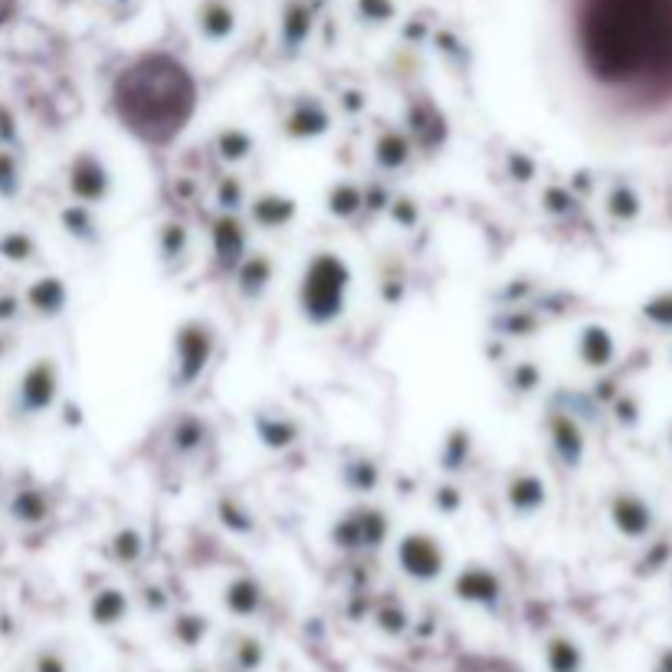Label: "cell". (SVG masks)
Instances as JSON below:
<instances>
[{"mask_svg": "<svg viewBox=\"0 0 672 672\" xmlns=\"http://www.w3.org/2000/svg\"><path fill=\"white\" fill-rule=\"evenodd\" d=\"M7 512L13 522H23V525H36L49 515V499L43 489L36 486H23V489H13L10 493V502H7Z\"/></svg>", "mask_w": 672, "mask_h": 672, "instance_id": "17", "label": "cell"}, {"mask_svg": "<svg viewBox=\"0 0 672 672\" xmlns=\"http://www.w3.org/2000/svg\"><path fill=\"white\" fill-rule=\"evenodd\" d=\"M401 565L407 575L430 581L443 571V548L430 535H407L401 542Z\"/></svg>", "mask_w": 672, "mask_h": 672, "instance_id": "8", "label": "cell"}, {"mask_svg": "<svg viewBox=\"0 0 672 672\" xmlns=\"http://www.w3.org/2000/svg\"><path fill=\"white\" fill-rule=\"evenodd\" d=\"M312 33V7L302 3V0H292L286 10H282V43L289 49H299Z\"/></svg>", "mask_w": 672, "mask_h": 672, "instance_id": "19", "label": "cell"}, {"mask_svg": "<svg viewBox=\"0 0 672 672\" xmlns=\"http://www.w3.org/2000/svg\"><path fill=\"white\" fill-rule=\"evenodd\" d=\"M341 105L348 108V112H361L368 102H364V92H358V89H351V92H345L341 95Z\"/></svg>", "mask_w": 672, "mask_h": 672, "instance_id": "39", "label": "cell"}, {"mask_svg": "<svg viewBox=\"0 0 672 672\" xmlns=\"http://www.w3.org/2000/svg\"><path fill=\"white\" fill-rule=\"evenodd\" d=\"M410 154H414V141H410V135H404V131H384V135L378 138V144H374V158H378V164L387 167V171L404 167V164L410 161Z\"/></svg>", "mask_w": 672, "mask_h": 672, "instance_id": "18", "label": "cell"}, {"mask_svg": "<svg viewBox=\"0 0 672 672\" xmlns=\"http://www.w3.org/2000/svg\"><path fill=\"white\" fill-rule=\"evenodd\" d=\"M69 302V289L59 276H39L36 282L26 286L23 292V305L36 315V318H56L62 315Z\"/></svg>", "mask_w": 672, "mask_h": 672, "instance_id": "9", "label": "cell"}, {"mask_svg": "<svg viewBox=\"0 0 672 672\" xmlns=\"http://www.w3.org/2000/svg\"><path fill=\"white\" fill-rule=\"evenodd\" d=\"M118 3H128V0H118Z\"/></svg>", "mask_w": 672, "mask_h": 672, "instance_id": "41", "label": "cell"}, {"mask_svg": "<svg viewBox=\"0 0 672 672\" xmlns=\"http://www.w3.org/2000/svg\"><path fill=\"white\" fill-rule=\"evenodd\" d=\"M118 125L144 144H171L197 112V79L171 53H141L108 92Z\"/></svg>", "mask_w": 672, "mask_h": 672, "instance_id": "1", "label": "cell"}, {"mask_svg": "<svg viewBox=\"0 0 672 672\" xmlns=\"http://www.w3.org/2000/svg\"><path fill=\"white\" fill-rule=\"evenodd\" d=\"M378 466L374 463H368V460H355V463H345V483L351 486V489H358V493H368V489H374L378 486Z\"/></svg>", "mask_w": 672, "mask_h": 672, "instance_id": "30", "label": "cell"}, {"mask_svg": "<svg viewBox=\"0 0 672 672\" xmlns=\"http://www.w3.org/2000/svg\"><path fill=\"white\" fill-rule=\"evenodd\" d=\"M243 200H246V190H243L240 177H223L220 187H217V204H220L223 210H236Z\"/></svg>", "mask_w": 672, "mask_h": 672, "instance_id": "34", "label": "cell"}, {"mask_svg": "<svg viewBox=\"0 0 672 672\" xmlns=\"http://www.w3.org/2000/svg\"><path fill=\"white\" fill-rule=\"evenodd\" d=\"M470 450H473V440L466 430H453L447 437V447H443V466L447 470H460L470 463Z\"/></svg>", "mask_w": 672, "mask_h": 672, "instance_id": "28", "label": "cell"}, {"mask_svg": "<svg viewBox=\"0 0 672 672\" xmlns=\"http://www.w3.org/2000/svg\"><path fill=\"white\" fill-rule=\"evenodd\" d=\"M66 187L76 197V204H85V207L105 204L112 194V171L99 154L79 151L66 167Z\"/></svg>", "mask_w": 672, "mask_h": 672, "instance_id": "6", "label": "cell"}, {"mask_svg": "<svg viewBox=\"0 0 672 672\" xmlns=\"http://www.w3.org/2000/svg\"><path fill=\"white\" fill-rule=\"evenodd\" d=\"M355 13L364 23L381 26V23H391L397 16V7H394V0H355Z\"/></svg>", "mask_w": 672, "mask_h": 672, "instance_id": "29", "label": "cell"}, {"mask_svg": "<svg viewBox=\"0 0 672 672\" xmlns=\"http://www.w3.org/2000/svg\"><path fill=\"white\" fill-rule=\"evenodd\" d=\"M16 141H20L16 115L0 102V144H3V148H16Z\"/></svg>", "mask_w": 672, "mask_h": 672, "instance_id": "38", "label": "cell"}, {"mask_svg": "<svg viewBox=\"0 0 672 672\" xmlns=\"http://www.w3.org/2000/svg\"><path fill=\"white\" fill-rule=\"evenodd\" d=\"M233 273H236V289L246 299H259L276 276V263L269 259V253H246Z\"/></svg>", "mask_w": 672, "mask_h": 672, "instance_id": "11", "label": "cell"}, {"mask_svg": "<svg viewBox=\"0 0 672 672\" xmlns=\"http://www.w3.org/2000/svg\"><path fill=\"white\" fill-rule=\"evenodd\" d=\"M161 259L164 263H174V259H184L187 256V227L181 220H167L161 223Z\"/></svg>", "mask_w": 672, "mask_h": 672, "instance_id": "25", "label": "cell"}, {"mask_svg": "<svg viewBox=\"0 0 672 672\" xmlns=\"http://www.w3.org/2000/svg\"><path fill=\"white\" fill-rule=\"evenodd\" d=\"M56 394H59V368L53 358H36L20 384H16V397H13V414L30 420V417H39L46 414L53 404H56Z\"/></svg>", "mask_w": 672, "mask_h": 672, "instance_id": "5", "label": "cell"}, {"mask_svg": "<svg viewBox=\"0 0 672 672\" xmlns=\"http://www.w3.org/2000/svg\"><path fill=\"white\" fill-rule=\"evenodd\" d=\"M384 532H387V519L374 509H361L338 525V542L341 545H378Z\"/></svg>", "mask_w": 672, "mask_h": 672, "instance_id": "13", "label": "cell"}, {"mask_svg": "<svg viewBox=\"0 0 672 672\" xmlns=\"http://www.w3.org/2000/svg\"><path fill=\"white\" fill-rule=\"evenodd\" d=\"M115 555H118V561H135L138 555H141V538H138V532L135 529H121L118 535H115Z\"/></svg>", "mask_w": 672, "mask_h": 672, "instance_id": "36", "label": "cell"}, {"mask_svg": "<svg viewBox=\"0 0 672 672\" xmlns=\"http://www.w3.org/2000/svg\"><path fill=\"white\" fill-rule=\"evenodd\" d=\"M253 424L259 430V440L273 450H286L299 443V433H302V427L289 414H256Z\"/></svg>", "mask_w": 672, "mask_h": 672, "instance_id": "16", "label": "cell"}, {"mask_svg": "<svg viewBox=\"0 0 672 672\" xmlns=\"http://www.w3.org/2000/svg\"><path fill=\"white\" fill-rule=\"evenodd\" d=\"M256 588L250 584V581H236L230 591H227V604L236 611V614H250L253 607H256Z\"/></svg>", "mask_w": 672, "mask_h": 672, "instance_id": "33", "label": "cell"}, {"mask_svg": "<svg viewBox=\"0 0 672 672\" xmlns=\"http://www.w3.org/2000/svg\"><path fill=\"white\" fill-rule=\"evenodd\" d=\"M555 447L561 450L565 460H578L581 440H578V430L571 427V420H558V424H555Z\"/></svg>", "mask_w": 672, "mask_h": 672, "instance_id": "32", "label": "cell"}, {"mask_svg": "<svg viewBox=\"0 0 672 672\" xmlns=\"http://www.w3.org/2000/svg\"><path fill=\"white\" fill-rule=\"evenodd\" d=\"M545 486L535 473L522 470V473H512L509 486H506V496H509V506L515 515H532L545 506Z\"/></svg>", "mask_w": 672, "mask_h": 672, "instance_id": "15", "label": "cell"}, {"mask_svg": "<svg viewBox=\"0 0 672 672\" xmlns=\"http://www.w3.org/2000/svg\"><path fill=\"white\" fill-rule=\"evenodd\" d=\"M246 230L236 217L223 213L217 223H213V256L223 269H236L240 259L246 256Z\"/></svg>", "mask_w": 672, "mask_h": 672, "instance_id": "10", "label": "cell"}, {"mask_svg": "<svg viewBox=\"0 0 672 672\" xmlns=\"http://www.w3.org/2000/svg\"><path fill=\"white\" fill-rule=\"evenodd\" d=\"M456 588H460V594L470 598V601H489V598H496V578H493L489 571H479V568L463 571Z\"/></svg>", "mask_w": 672, "mask_h": 672, "instance_id": "26", "label": "cell"}, {"mask_svg": "<svg viewBox=\"0 0 672 672\" xmlns=\"http://www.w3.org/2000/svg\"><path fill=\"white\" fill-rule=\"evenodd\" d=\"M59 223H62V230H66L72 240H79V243H95V240H99V223H95V217H92V207H85V204H69V207H62V210H59Z\"/></svg>", "mask_w": 672, "mask_h": 672, "instance_id": "20", "label": "cell"}, {"mask_svg": "<svg viewBox=\"0 0 672 672\" xmlns=\"http://www.w3.org/2000/svg\"><path fill=\"white\" fill-rule=\"evenodd\" d=\"M204 437H207V427L197 420V417H181L171 430V440L177 450L190 453V450H200L204 447Z\"/></svg>", "mask_w": 672, "mask_h": 672, "instance_id": "27", "label": "cell"}, {"mask_svg": "<svg viewBox=\"0 0 672 672\" xmlns=\"http://www.w3.org/2000/svg\"><path fill=\"white\" fill-rule=\"evenodd\" d=\"M125 611V601L118 591H105L95 598V621H115Z\"/></svg>", "mask_w": 672, "mask_h": 672, "instance_id": "37", "label": "cell"}, {"mask_svg": "<svg viewBox=\"0 0 672 672\" xmlns=\"http://www.w3.org/2000/svg\"><path fill=\"white\" fill-rule=\"evenodd\" d=\"M197 30L210 43H223L236 30V10L227 0H204L197 7Z\"/></svg>", "mask_w": 672, "mask_h": 672, "instance_id": "14", "label": "cell"}, {"mask_svg": "<svg viewBox=\"0 0 672 672\" xmlns=\"http://www.w3.org/2000/svg\"><path fill=\"white\" fill-rule=\"evenodd\" d=\"M328 210L341 220H351L358 210H364V187L351 184V181H341L328 190Z\"/></svg>", "mask_w": 672, "mask_h": 672, "instance_id": "22", "label": "cell"}, {"mask_svg": "<svg viewBox=\"0 0 672 672\" xmlns=\"http://www.w3.org/2000/svg\"><path fill=\"white\" fill-rule=\"evenodd\" d=\"M10 348H13V341H10V332H3V328H0V364L7 361Z\"/></svg>", "mask_w": 672, "mask_h": 672, "instance_id": "40", "label": "cell"}, {"mask_svg": "<svg viewBox=\"0 0 672 672\" xmlns=\"http://www.w3.org/2000/svg\"><path fill=\"white\" fill-rule=\"evenodd\" d=\"M250 217H253V223L263 227V230H282V227H289L292 217H296V200H292L289 194H276V190L259 194V197L250 204Z\"/></svg>", "mask_w": 672, "mask_h": 672, "instance_id": "12", "label": "cell"}, {"mask_svg": "<svg viewBox=\"0 0 672 672\" xmlns=\"http://www.w3.org/2000/svg\"><path fill=\"white\" fill-rule=\"evenodd\" d=\"M581 33L598 76H644L672 49V0H591Z\"/></svg>", "mask_w": 672, "mask_h": 672, "instance_id": "2", "label": "cell"}, {"mask_svg": "<svg viewBox=\"0 0 672 672\" xmlns=\"http://www.w3.org/2000/svg\"><path fill=\"white\" fill-rule=\"evenodd\" d=\"M23 190V167L13 148L0 144V200H13Z\"/></svg>", "mask_w": 672, "mask_h": 672, "instance_id": "24", "label": "cell"}, {"mask_svg": "<svg viewBox=\"0 0 672 672\" xmlns=\"http://www.w3.org/2000/svg\"><path fill=\"white\" fill-rule=\"evenodd\" d=\"M39 256V243L33 233L26 230H3L0 233V259L13 263V266H26Z\"/></svg>", "mask_w": 672, "mask_h": 672, "instance_id": "21", "label": "cell"}, {"mask_svg": "<svg viewBox=\"0 0 672 672\" xmlns=\"http://www.w3.org/2000/svg\"><path fill=\"white\" fill-rule=\"evenodd\" d=\"M538 368L532 364V361H519L515 368H512V374H509V384L515 387V391H522V394H532L535 387H538Z\"/></svg>", "mask_w": 672, "mask_h": 672, "instance_id": "35", "label": "cell"}, {"mask_svg": "<svg viewBox=\"0 0 672 672\" xmlns=\"http://www.w3.org/2000/svg\"><path fill=\"white\" fill-rule=\"evenodd\" d=\"M23 292L10 289V286H0V328L13 325L20 315H23Z\"/></svg>", "mask_w": 672, "mask_h": 672, "instance_id": "31", "label": "cell"}, {"mask_svg": "<svg viewBox=\"0 0 672 672\" xmlns=\"http://www.w3.org/2000/svg\"><path fill=\"white\" fill-rule=\"evenodd\" d=\"M351 292V266L338 253H315L299 279V309L309 325H332L341 318Z\"/></svg>", "mask_w": 672, "mask_h": 672, "instance_id": "3", "label": "cell"}, {"mask_svg": "<svg viewBox=\"0 0 672 672\" xmlns=\"http://www.w3.org/2000/svg\"><path fill=\"white\" fill-rule=\"evenodd\" d=\"M213 151H217L223 161L236 164V161L250 158V151H253V135H250L246 128H223V131L213 138Z\"/></svg>", "mask_w": 672, "mask_h": 672, "instance_id": "23", "label": "cell"}, {"mask_svg": "<svg viewBox=\"0 0 672 672\" xmlns=\"http://www.w3.org/2000/svg\"><path fill=\"white\" fill-rule=\"evenodd\" d=\"M328 125H332V115H328L325 102L318 95H299V99H292L279 128L289 138H318L328 131Z\"/></svg>", "mask_w": 672, "mask_h": 672, "instance_id": "7", "label": "cell"}, {"mask_svg": "<svg viewBox=\"0 0 672 672\" xmlns=\"http://www.w3.org/2000/svg\"><path fill=\"white\" fill-rule=\"evenodd\" d=\"M217 348V332L204 318H190L174 332V387L187 391L204 368L210 364Z\"/></svg>", "mask_w": 672, "mask_h": 672, "instance_id": "4", "label": "cell"}]
</instances>
